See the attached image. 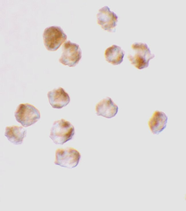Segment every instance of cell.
Masks as SVG:
<instances>
[{
  "mask_svg": "<svg viewBox=\"0 0 186 211\" xmlns=\"http://www.w3.org/2000/svg\"><path fill=\"white\" fill-rule=\"evenodd\" d=\"M155 57L147 44L144 43L135 42L131 46L128 58L131 63L139 69L147 67L149 61Z\"/></svg>",
  "mask_w": 186,
  "mask_h": 211,
  "instance_id": "1",
  "label": "cell"
},
{
  "mask_svg": "<svg viewBox=\"0 0 186 211\" xmlns=\"http://www.w3.org/2000/svg\"><path fill=\"white\" fill-rule=\"evenodd\" d=\"M75 133L74 126L64 119L55 121L50 130L49 137L56 144L62 145L71 140Z\"/></svg>",
  "mask_w": 186,
  "mask_h": 211,
  "instance_id": "2",
  "label": "cell"
},
{
  "mask_svg": "<svg viewBox=\"0 0 186 211\" xmlns=\"http://www.w3.org/2000/svg\"><path fill=\"white\" fill-rule=\"evenodd\" d=\"M43 36L46 48L48 50L52 51L57 50L67 38L62 29L57 26L46 28L44 30Z\"/></svg>",
  "mask_w": 186,
  "mask_h": 211,
  "instance_id": "3",
  "label": "cell"
},
{
  "mask_svg": "<svg viewBox=\"0 0 186 211\" xmlns=\"http://www.w3.org/2000/svg\"><path fill=\"white\" fill-rule=\"evenodd\" d=\"M14 115L16 121L25 127L34 124L40 118L39 111L34 106L28 103L19 104Z\"/></svg>",
  "mask_w": 186,
  "mask_h": 211,
  "instance_id": "4",
  "label": "cell"
},
{
  "mask_svg": "<svg viewBox=\"0 0 186 211\" xmlns=\"http://www.w3.org/2000/svg\"><path fill=\"white\" fill-rule=\"evenodd\" d=\"M80 158V152L74 148L58 149L56 151L54 163L62 167L72 169L78 165Z\"/></svg>",
  "mask_w": 186,
  "mask_h": 211,
  "instance_id": "5",
  "label": "cell"
},
{
  "mask_svg": "<svg viewBox=\"0 0 186 211\" xmlns=\"http://www.w3.org/2000/svg\"><path fill=\"white\" fill-rule=\"evenodd\" d=\"M62 55L59 59L60 62L65 65L73 67L78 63L82 57V51L79 45L67 41L64 44Z\"/></svg>",
  "mask_w": 186,
  "mask_h": 211,
  "instance_id": "6",
  "label": "cell"
},
{
  "mask_svg": "<svg viewBox=\"0 0 186 211\" xmlns=\"http://www.w3.org/2000/svg\"><path fill=\"white\" fill-rule=\"evenodd\" d=\"M97 19L98 24L104 30L109 32L115 30L118 16L108 6H104L98 10Z\"/></svg>",
  "mask_w": 186,
  "mask_h": 211,
  "instance_id": "7",
  "label": "cell"
},
{
  "mask_svg": "<svg viewBox=\"0 0 186 211\" xmlns=\"http://www.w3.org/2000/svg\"><path fill=\"white\" fill-rule=\"evenodd\" d=\"M47 96L50 104L54 108L61 109L67 105L70 101L69 94L61 87L49 92Z\"/></svg>",
  "mask_w": 186,
  "mask_h": 211,
  "instance_id": "8",
  "label": "cell"
},
{
  "mask_svg": "<svg viewBox=\"0 0 186 211\" xmlns=\"http://www.w3.org/2000/svg\"><path fill=\"white\" fill-rule=\"evenodd\" d=\"M95 111L96 114L98 116L111 118L117 114L118 107L111 98L107 97L96 104Z\"/></svg>",
  "mask_w": 186,
  "mask_h": 211,
  "instance_id": "9",
  "label": "cell"
},
{
  "mask_svg": "<svg viewBox=\"0 0 186 211\" xmlns=\"http://www.w3.org/2000/svg\"><path fill=\"white\" fill-rule=\"evenodd\" d=\"M168 120V117L164 113L158 111H155L148 122L151 132L156 135L161 133L166 128Z\"/></svg>",
  "mask_w": 186,
  "mask_h": 211,
  "instance_id": "10",
  "label": "cell"
},
{
  "mask_svg": "<svg viewBox=\"0 0 186 211\" xmlns=\"http://www.w3.org/2000/svg\"><path fill=\"white\" fill-rule=\"evenodd\" d=\"M26 133V130L23 127L12 126L6 127L5 135L10 142L14 144L18 145L22 143Z\"/></svg>",
  "mask_w": 186,
  "mask_h": 211,
  "instance_id": "11",
  "label": "cell"
},
{
  "mask_svg": "<svg viewBox=\"0 0 186 211\" xmlns=\"http://www.w3.org/2000/svg\"><path fill=\"white\" fill-rule=\"evenodd\" d=\"M124 55V52L121 47L115 44L107 48L104 53L106 60L114 65L120 64L122 62Z\"/></svg>",
  "mask_w": 186,
  "mask_h": 211,
  "instance_id": "12",
  "label": "cell"
}]
</instances>
